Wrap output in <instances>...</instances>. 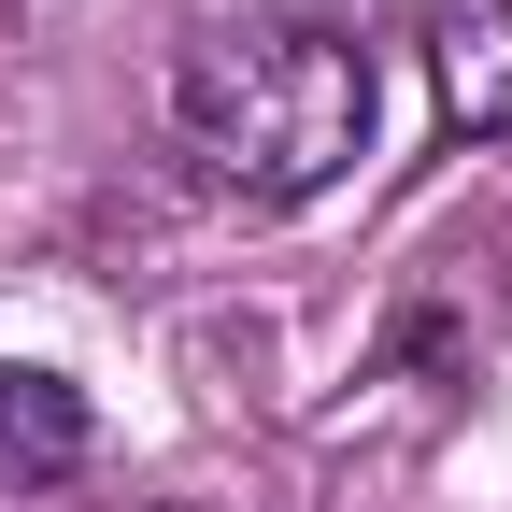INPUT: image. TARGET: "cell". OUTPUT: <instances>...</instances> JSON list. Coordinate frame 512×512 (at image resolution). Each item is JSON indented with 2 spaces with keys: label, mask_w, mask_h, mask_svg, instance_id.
<instances>
[{
  "label": "cell",
  "mask_w": 512,
  "mask_h": 512,
  "mask_svg": "<svg viewBox=\"0 0 512 512\" xmlns=\"http://www.w3.org/2000/svg\"><path fill=\"white\" fill-rule=\"evenodd\" d=\"M370 114H384V72L370 43L328 29V15H242V29H200L171 72V143L185 171L242 214H299L370 157Z\"/></svg>",
  "instance_id": "6da1fadb"
},
{
  "label": "cell",
  "mask_w": 512,
  "mask_h": 512,
  "mask_svg": "<svg viewBox=\"0 0 512 512\" xmlns=\"http://www.w3.org/2000/svg\"><path fill=\"white\" fill-rule=\"evenodd\" d=\"M100 456V413H86V384H57L29 356H0V498H43V484H72Z\"/></svg>",
  "instance_id": "7a4b0ae2"
},
{
  "label": "cell",
  "mask_w": 512,
  "mask_h": 512,
  "mask_svg": "<svg viewBox=\"0 0 512 512\" xmlns=\"http://www.w3.org/2000/svg\"><path fill=\"white\" fill-rule=\"evenodd\" d=\"M427 72H441V114L470 143H512V0H441L427 15Z\"/></svg>",
  "instance_id": "3957f363"
}]
</instances>
